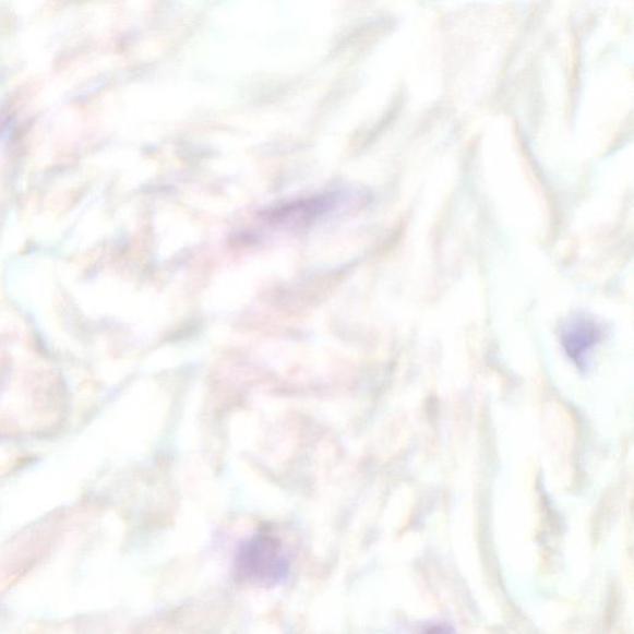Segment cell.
<instances>
[{"instance_id": "cell-1", "label": "cell", "mask_w": 634, "mask_h": 634, "mask_svg": "<svg viewBox=\"0 0 634 634\" xmlns=\"http://www.w3.org/2000/svg\"><path fill=\"white\" fill-rule=\"evenodd\" d=\"M291 557L287 546L272 531L262 529L237 547L234 574L237 582L259 587H272L290 574Z\"/></svg>"}, {"instance_id": "cell-2", "label": "cell", "mask_w": 634, "mask_h": 634, "mask_svg": "<svg viewBox=\"0 0 634 634\" xmlns=\"http://www.w3.org/2000/svg\"><path fill=\"white\" fill-rule=\"evenodd\" d=\"M602 328L595 319L587 315H575L567 320L562 328L564 351L577 366H585L594 348L600 344Z\"/></svg>"}]
</instances>
